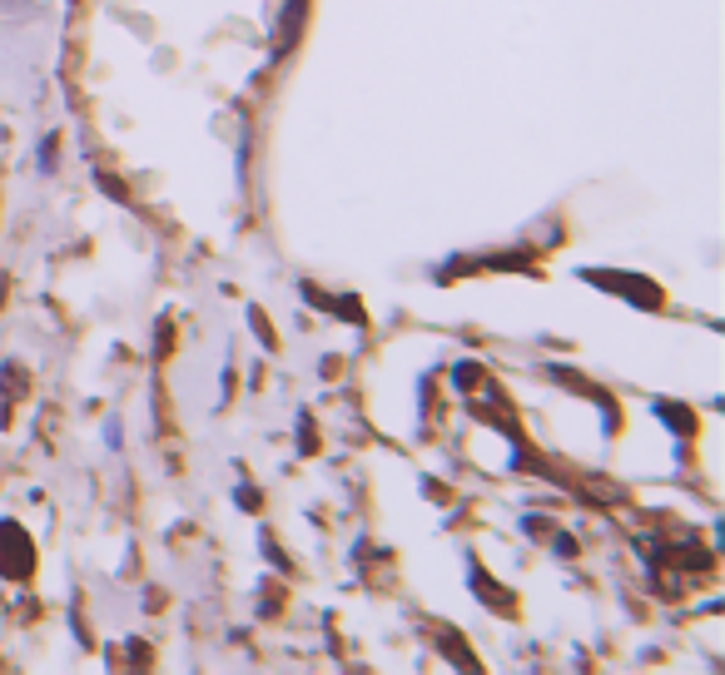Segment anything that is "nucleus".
Here are the masks:
<instances>
[{
  "mask_svg": "<svg viewBox=\"0 0 725 675\" xmlns=\"http://www.w3.org/2000/svg\"><path fill=\"white\" fill-rule=\"evenodd\" d=\"M30 566H35V551L25 532L15 522H0V576H30Z\"/></svg>",
  "mask_w": 725,
  "mask_h": 675,
  "instance_id": "obj_1",
  "label": "nucleus"
}]
</instances>
